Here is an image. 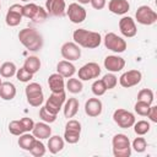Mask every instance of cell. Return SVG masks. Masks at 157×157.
I'll return each mask as SVG.
<instances>
[{
	"instance_id": "obj_19",
	"label": "cell",
	"mask_w": 157,
	"mask_h": 157,
	"mask_svg": "<svg viewBox=\"0 0 157 157\" xmlns=\"http://www.w3.org/2000/svg\"><path fill=\"white\" fill-rule=\"evenodd\" d=\"M32 134L36 139L38 140H44V139H49V136L52 135V128L49 126L48 123L45 121H40V123H34V126L32 129Z\"/></svg>"
},
{
	"instance_id": "obj_24",
	"label": "cell",
	"mask_w": 157,
	"mask_h": 157,
	"mask_svg": "<svg viewBox=\"0 0 157 157\" xmlns=\"http://www.w3.org/2000/svg\"><path fill=\"white\" fill-rule=\"evenodd\" d=\"M64 145H65V140L61 136H59V135L49 136V140H48V150H49L50 153H53V155L59 153L64 148Z\"/></svg>"
},
{
	"instance_id": "obj_29",
	"label": "cell",
	"mask_w": 157,
	"mask_h": 157,
	"mask_svg": "<svg viewBox=\"0 0 157 157\" xmlns=\"http://www.w3.org/2000/svg\"><path fill=\"white\" fill-rule=\"evenodd\" d=\"M66 90L70 92V93H80L83 88V85H82V81L80 78H74V77H69L67 82H66Z\"/></svg>"
},
{
	"instance_id": "obj_46",
	"label": "cell",
	"mask_w": 157,
	"mask_h": 157,
	"mask_svg": "<svg viewBox=\"0 0 157 157\" xmlns=\"http://www.w3.org/2000/svg\"><path fill=\"white\" fill-rule=\"evenodd\" d=\"M21 1H25V2H27V1H29V0H21Z\"/></svg>"
},
{
	"instance_id": "obj_38",
	"label": "cell",
	"mask_w": 157,
	"mask_h": 157,
	"mask_svg": "<svg viewBox=\"0 0 157 157\" xmlns=\"http://www.w3.org/2000/svg\"><path fill=\"white\" fill-rule=\"evenodd\" d=\"M150 107H151V104H148V103H146V102H142V101H137V102L135 103V105H134V109H135V112H136L139 115L146 117L147 113H148V110H150Z\"/></svg>"
},
{
	"instance_id": "obj_42",
	"label": "cell",
	"mask_w": 157,
	"mask_h": 157,
	"mask_svg": "<svg viewBox=\"0 0 157 157\" xmlns=\"http://www.w3.org/2000/svg\"><path fill=\"white\" fill-rule=\"evenodd\" d=\"M20 120H21V123H22V125H23L26 132L32 131V129H33V126H34V121H33L31 118H22V119H20Z\"/></svg>"
},
{
	"instance_id": "obj_48",
	"label": "cell",
	"mask_w": 157,
	"mask_h": 157,
	"mask_svg": "<svg viewBox=\"0 0 157 157\" xmlns=\"http://www.w3.org/2000/svg\"><path fill=\"white\" fill-rule=\"evenodd\" d=\"M0 10H1V4H0Z\"/></svg>"
},
{
	"instance_id": "obj_15",
	"label": "cell",
	"mask_w": 157,
	"mask_h": 157,
	"mask_svg": "<svg viewBox=\"0 0 157 157\" xmlns=\"http://www.w3.org/2000/svg\"><path fill=\"white\" fill-rule=\"evenodd\" d=\"M119 29L120 33L126 38H132L137 33L135 20H132L130 16H124L119 20Z\"/></svg>"
},
{
	"instance_id": "obj_25",
	"label": "cell",
	"mask_w": 157,
	"mask_h": 157,
	"mask_svg": "<svg viewBox=\"0 0 157 157\" xmlns=\"http://www.w3.org/2000/svg\"><path fill=\"white\" fill-rule=\"evenodd\" d=\"M78 105L80 104H78V101L76 98H69L67 101H65V103L63 105L65 118H67V119L74 118L78 112Z\"/></svg>"
},
{
	"instance_id": "obj_14",
	"label": "cell",
	"mask_w": 157,
	"mask_h": 157,
	"mask_svg": "<svg viewBox=\"0 0 157 157\" xmlns=\"http://www.w3.org/2000/svg\"><path fill=\"white\" fill-rule=\"evenodd\" d=\"M60 53H61V56L65 60H69V61L78 60L80 56H81V49H80V47L75 42H66V43H64L61 45Z\"/></svg>"
},
{
	"instance_id": "obj_23",
	"label": "cell",
	"mask_w": 157,
	"mask_h": 157,
	"mask_svg": "<svg viewBox=\"0 0 157 157\" xmlns=\"http://www.w3.org/2000/svg\"><path fill=\"white\" fill-rule=\"evenodd\" d=\"M16 96V87L12 82H2L0 85V98L4 101H11Z\"/></svg>"
},
{
	"instance_id": "obj_17",
	"label": "cell",
	"mask_w": 157,
	"mask_h": 157,
	"mask_svg": "<svg viewBox=\"0 0 157 157\" xmlns=\"http://www.w3.org/2000/svg\"><path fill=\"white\" fill-rule=\"evenodd\" d=\"M103 64H104V67L109 72H118V71H121L125 67V60L119 55H108V56H105Z\"/></svg>"
},
{
	"instance_id": "obj_43",
	"label": "cell",
	"mask_w": 157,
	"mask_h": 157,
	"mask_svg": "<svg viewBox=\"0 0 157 157\" xmlns=\"http://www.w3.org/2000/svg\"><path fill=\"white\" fill-rule=\"evenodd\" d=\"M146 117H147L152 123H157V107L151 104L150 110H148V113H147Z\"/></svg>"
},
{
	"instance_id": "obj_34",
	"label": "cell",
	"mask_w": 157,
	"mask_h": 157,
	"mask_svg": "<svg viewBox=\"0 0 157 157\" xmlns=\"http://www.w3.org/2000/svg\"><path fill=\"white\" fill-rule=\"evenodd\" d=\"M102 81H103V83H104V86H105V88H107V91H108V90H112V88H114V87L117 86V83H118V77H117L113 72H108V74H105V75L103 76Z\"/></svg>"
},
{
	"instance_id": "obj_21",
	"label": "cell",
	"mask_w": 157,
	"mask_h": 157,
	"mask_svg": "<svg viewBox=\"0 0 157 157\" xmlns=\"http://www.w3.org/2000/svg\"><path fill=\"white\" fill-rule=\"evenodd\" d=\"M56 72L60 74L64 78H69V77H72L75 75L76 67H75V65L71 61H69V60H61L56 65Z\"/></svg>"
},
{
	"instance_id": "obj_32",
	"label": "cell",
	"mask_w": 157,
	"mask_h": 157,
	"mask_svg": "<svg viewBox=\"0 0 157 157\" xmlns=\"http://www.w3.org/2000/svg\"><path fill=\"white\" fill-rule=\"evenodd\" d=\"M9 131L12 135H15V136H20L23 132H26V130H25L21 120H12V121H10V124H9Z\"/></svg>"
},
{
	"instance_id": "obj_45",
	"label": "cell",
	"mask_w": 157,
	"mask_h": 157,
	"mask_svg": "<svg viewBox=\"0 0 157 157\" xmlns=\"http://www.w3.org/2000/svg\"><path fill=\"white\" fill-rule=\"evenodd\" d=\"M78 1V4H82V5H85V4H88L90 2V0H77Z\"/></svg>"
},
{
	"instance_id": "obj_2",
	"label": "cell",
	"mask_w": 157,
	"mask_h": 157,
	"mask_svg": "<svg viewBox=\"0 0 157 157\" xmlns=\"http://www.w3.org/2000/svg\"><path fill=\"white\" fill-rule=\"evenodd\" d=\"M21 44L29 52H38L43 47V37L36 28H23L18 32Z\"/></svg>"
},
{
	"instance_id": "obj_20",
	"label": "cell",
	"mask_w": 157,
	"mask_h": 157,
	"mask_svg": "<svg viewBox=\"0 0 157 157\" xmlns=\"http://www.w3.org/2000/svg\"><path fill=\"white\" fill-rule=\"evenodd\" d=\"M108 10L115 15H125L130 10L128 0H110L108 2Z\"/></svg>"
},
{
	"instance_id": "obj_6",
	"label": "cell",
	"mask_w": 157,
	"mask_h": 157,
	"mask_svg": "<svg viewBox=\"0 0 157 157\" xmlns=\"http://www.w3.org/2000/svg\"><path fill=\"white\" fill-rule=\"evenodd\" d=\"M136 21L144 26H151L157 21V12L148 5H141L135 13Z\"/></svg>"
},
{
	"instance_id": "obj_11",
	"label": "cell",
	"mask_w": 157,
	"mask_h": 157,
	"mask_svg": "<svg viewBox=\"0 0 157 157\" xmlns=\"http://www.w3.org/2000/svg\"><path fill=\"white\" fill-rule=\"evenodd\" d=\"M66 15L72 23H82L86 20L87 12L78 2H71L66 9Z\"/></svg>"
},
{
	"instance_id": "obj_47",
	"label": "cell",
	"mask_w": 157,
	"mask_h": 157,
	"mask_svg": "<svg viewBox=\"0 0 157 157\" xmlns=\"http://www.w3.org/2000/svg\"><path fill=\"white\" fill-rule=\"evenodd\" d=\"M1 83H2V81H1V78H0V85H1Z\"/></svg>"
},
{
	"instance_id": "obj_41",
	"label": "cell",
	"mask_w": 157,
	"mask_h": 157,
	"mask_svg": "<svg viewBox=\"0 0 157 157\" xmlns=\"http://www.w3.org/2000/svg\"><path fill=\"white\" fill-rule=\"evenodd\" d=\"M39 92H43L42 90V86L37 82H31L26 86L25 88V93L26 96H31V94H34V93H39Z\"/></svg>"
},
{
	"instance_id": "obj_7",
	"label": "cell",
	"mask_w": 157,
	"mask_h": 157,
	"mask_svg": "<svg viewBox=\"0 0 157 157\" xmlns=\"http://www.w3.org/2000/svg\"><path fill=\"white\" fill-rule=\"evenodd\" d=\"M113 120L119 128H123V129L131 128L134 125V123L136 121L135 120V115L131 112H129L126 109H123V108H118V109L114 110Z\"/></svg>"
},
{
	"instance_id": "obj_10",
	"label": "cell",
	"mask_w": 157,
	"mask_h": 157,
	"mask_svg": "<svg viewBox=\"0 0 157 157\" xmlns=\"http://www.w3.org/2000/svg\"><path fill=\"white\" fill-rule=\"evenodd\" d=\"M101 75V66L97 63H87L78 69V78L81 81H90L92 78H97Z\"/></svg>"
},
{
	"instance_id": "obj_16",
	"label": "cell",
	"mask_w": 157,
	"mask_h": 157,
	"mask_svg": "<svg viewBox=\"0 0 157 157\" xmlns=\"http://www.w3.org/2000/svg\"><path fill=\"white\" fill-rule=\"evenodd\" d=\"M45 10L50 16H64L66 12V2L65 0H47Z\"/></svg>"
},
{
	"instance_id": "obj_44",
	"label": "cell",
	"mask_w": 157,
	"mask_h": 157,
	"mask_svg": "<svg viewBox=\"0 0 157 157\" xmlns=\"http://www.w3.org/2000/svg\"><path fill=\"white\" fill-rule=\"evenodd\" d=\"M90 4H91V6H92L93 9H96V10H102V9H104L107 1H105V0H90Z\"/></svg>"
},
{
	"instance_id": "obj_33",
	"label": "cell",
	"mask_w": 157,
	"mask_h": 157,
	"mask_svg": "<svg viewBox=\"0 0 157 157\" xmlns=\"http://www.w3.org/2000/svg\"><path fill=\"white\" fill-rule=\"evenodd\" d=\"M137 101H142L146 102L148 104H152L153 102V92L150 88H142L137 93Z\"/></svg>"
},
{
	"instance_id": "obj_28",
	"label": "cell",
	"mask_w": 157,
	"mask_h": 157,
	"mask_svg": "<svg viewBox=\"0 0 157 157\" xmlns=\"http://www.w3.org/2000/svg\"><path fill=\"white\" fill-rule=\"evenodd\" d=\"M34 141H36V137L33 136V134L23 132V134L20 135V137H18V146H20L22 150H25V151H29Z\"/></svg>"
},
{
	"instance_id": "obj_26",
	"label": "cell",
	"mask_w": 157,
	"mask_h": 157,
	"mask_svg": "<svg viewBox=\"0 0 157 157\" xmlns=\"http://www.w3.org/2000/svg\"><path fill=\"white\" fill-rule=\"evenodd\" d=\"M23 67L28 71V72H31V74H36V72H38L39 71V69H40V60H39V58L38 56H28L26 60H25V64H23Z\"/></svg>"
},
{
	"instance_id": "obj_13",
	"label": "cell",
	"mask_w": 157,
	"mask_h": 157,
	"mask_svg": "<svg viewBox=\"0 0 157 157\" xmlns=\"http://www.w3.org/2000/svg\"><path fill=\"white\" fill-rule=\"evenodd\" d=\"M22 5L20 4H13L9 7L6 16H5V22L10 27H16L21 23L22 21Z\"/></svg>"
},
{
	"instance_id": "obj_36",
	"label": "cell",
	"mask_w": 157,
	"mask_h": 157,
	"mask_svg": "<svg viewBox=\"0 0 157 157\" xmlns=\"http://www.w3.org/2000/svg\"><path fill=\"white\" fill-rule=\"evenodd\" d=\"M91 88H92V93H93L94 96H97V97H101V96H103V94L107 92V88H105V86H104L102 78H101V80H96V81L92 83Z\"/></svg>"
},
{
	"instance_id": "obj_39",
	"label": "cell",
	"mask_w": 157,
	"mask_h": 157,
	"mask_svg": "<svg viewBox=\"0 0 157 157\" xmlns=\"http://www.w3.org/2000/svg\"><path fill=\"white\" fill-rule=\"evenodd\" d=\"M16 77H17V80L21 81V82H29V81L33 78V74L28 72V71L22 66V67H20V69H17V71H16Z\"/></svg>"
},
{
	"instance_id": "obj_35",
	"label": "cell",
	"mask_w": 157,
	"mask_h": 157,
	"mask_svg": "<svg viewBox=\"0 0 157 157\" xmlns=\"http://www.w3.org/2000/svg\"><path fill=\"white\" fill-rule=\"evenodd\" d=\"M26 98H27L28 104L32 105V107H40L42 103L44 102V94H43V92L34 93V94H31V96H26Z\"/></svg>"
},
{
	"instance_id": "obj_4",
	"label": "cell",
	"mask_w": 157,
	"mask_h": 157,
	"mask_svg": "<svg viewBox=\"0 0 157 157\" xmlns=\"http://www.w3.org/2000/svg\"><path fill=\"white\" fill-rule=\"evenodd\" d=\"M22 16L32 20L33 22L39 23V22H43L48 17V12L42 6L29 2V4H26L22 6Z\"/></svg>"
},
{
	"instance_id": "obj_40",
	"label": "cell",
	"mask_w": 157,
	"mask_h": 157,
	"mask_svg": "<svg viewBox=\"0 0 157 157\" xmlns=\"http://www.w3.org/2000/svg\"><path fill=\"white\" fill-rule=\"evenodd\" d=\"M131 147H132L137 153H142V152H145V150H146V147H147V142H146V140H145L144 137H136V139L132 141Z\"/></svg>"
},
{
	"instance_id": "obj_5",
	"label": "cell",
	"mask_w": 157,
	"mask_h": 157,
	"mask_svg": "<svg viewBox=\"0 0 157 157\" xmlns=\"http://www.w3.org/2000/svg\"><path fill=\"white\" fill-rule=\"evenodd\" d=\"M103 42H104V45H105L107 49H109V50H112V52H114V53H117V54L125 52V49H126V47H128L126 40H125L124 38H121L120 36L115 34L114 32L107 33V34L104 36Z\"/></svg>"
},
{
	"instance_id": "obj_30",
	"label": "cell",
	"mask_w": 157,
	"mask_h": 157,
	"mask_svg": "<svg viewBox=\"0 0 157 157\" xmlns=\"http://www.w3.org/2000/svg\"><path fill=\"white\" fill-rule=\"evenodd\" d=\"M132 126H134V131H135V134L139 135V136H144V135H146V134L150 131V129H151L150 123L146 121V120H139V121H135Z\"/></svg>"
},
{
	"instance_id": "obj_31",
	"label": "cell",
	"mask_w": 157,
	"mask_h": 157,
	"mask_svg": "<svg viewBox=\"0 0 157 157\" xmlns=\"http://www.w3.org/2000/svg\"><path fill=\"white\" fill-rule=\"evenodd\" d=\"M45 151H47V148H45L44 144L42 141H39L38 139H36V141L33 142V145H32V147L29 150V152L34 157H42V156H44L45 155Z\"/></svg>"
},
{
	"instance_id": "obj_18",
	"label": "cell",
	"mask_w": 157,
	"mask_h": 157,
	"mask_svg": "<svg viewBox=\"0 0 157 157\" xmlns=\"http://www.w3.org/2000/svg\"><path fill=\"white\" fill-rule=\"evenodd\" d=\"M103 110V104L101 102L99 98H88L85 103V113L91 117V118H96L98 115H101Z\"/></svg>"
},
{
	"instance_id": "obj_22",
	"label": "cell",
	"mask_w": 157,
	"mask_h": 157,
	"mask_svg": "<svg viewBox=\"0 0 157 157\" xmlns=\"http://www.w3.org/2000/svg\"><path fill=\"white\" fill-rule=\"evenodd\" d=\"M48 86L50 88L52 92H61V91H65V81H64V77L55 72V74H52L49 77H48Z\"/></svg>"
},
{
	"instance_id": "obj_1",
	"label": "cell",
	"mask_w": 157,
	"mask_h": 157,
	"mask_svg": "<svg viewBox=\"0 0 157 157\" xmlns=\"http://www.w3.org/2000/svg\"><path fill=\"white\" fill-rule=\"evenodd\" d=\"M72 39L78 47L87 49H94L102 43V36L98 32L88 31L85 28L75 29L72 33Z\"/></svg>"
},
{
	"instance_id": "obj_37",
	"label": "cell",
	"mask_w": 157,
	"mask_h": 157,
	"mask_svg": "<svg viewBox=\"0 0 157 157\" xmlns=\"http://www.w3.org/2000/svg\"><path fill=\"white\" fill-rule=\"evenodd\" d=\"M39 118H40L43 121H45V123H48V124H52V123H54V121L56 120V114H53V113H50L49 110H47L45 107H42V108L39 109Z\"/></svg>"
},
{
	"instance_id": "obj_27",
	"label": "cell",
	"mask_w": 157,
	"mask_h": 157,
	"mask_svg": "<svg viewBox=\"0 0 157 157\" xmlns=\"http://www.w3.org/2000/svg\"><path fill=\"white\" fill-rule=\"evenodd\" d=\"M17 67L15 65V63L12 61H5L0 65V76L5 77V78H10L12 76L16 75Z\"/></svg>"
},
{
	"instance_id": "obj_9",
	"label": "cell",
	"mask_w": 157,
	"mask_h": 157,
	"mask_svg": "<svg viewBox=\"0 0 157 157\" xmlns=\"http://www.w3.org/2000/svg\"><path fill=\"white\" fill-rule=\"evenodd\" d=\"M81 135V124L75 119H70L65 125L64 140L67 144H76L80 140Z\"/></svg>"
},
{
	"instance_id": "obj_3",
	"label": "cell",
	"mask_w": 157,
	"mask_h": 157,
	"mask_svg": "<svg viewBox=\"0 0 157 157\" xmlns=\"http://www.w3.org/2000/svg\"><path fill=\"white\" fill-rule=\"evenodd\" d=\"M113 155L115 157H130L131 145L130 140L125 134H115L112 139Z\"/></svg>"
},
{
	"instance_id": "obj_8",
	"label": "cell",
	"mask_w": 157,
	"mask_h": 157,
	"mask_svg": "<svg viewBox=\"0 0 157 157\" xmlns=\"http://www.w3.org/2000/svg\"><path fill=\"white\" fill-rule=\"evenodd\" d=\"M65 101H66L65 91H61V92H52V94H50L49 98L47 99L44 107H45L47 110H49L50 113L58 115V113H59L60 109L63 108Z\"/></svg>"
},
{
	"instance_id": "obj_12",
	"label": "cell",
	"mask_w": 157,
	"mask_h": 157,
	"mask_svg": "<svg viewBox=\"0 0 157 157\" xmlns=\"http://www.w3.org/2000/svg\"><path fill=\"white\" fill-rule=\"evenodd\" d=\"M141 78H142L141 71L129 70V71L121 74V76L119 77V83L124 88H130V87H134V86L139 85L141 82Z\"/></svg>"
}]
</instances>
